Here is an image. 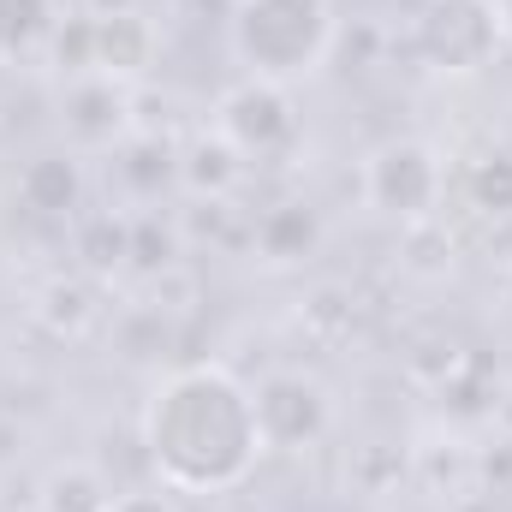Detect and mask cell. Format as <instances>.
Masks as SVG:
<instances>
[{
    "label": "cell",
    "instance_id": "obj_5",
    "mask_svg": "<svg viewBox=\"0 0 512 512\" xmlns=\"http://www.w3.org/2000/svg\"><path fill=\"white\" fill-rule=\"evenodd\" d=\"M256 405V435L262 453H304L334 429V399L328 387L304 370H274L262 387H251Z\"/></svg>",
    "mask_w": 512,
    "mask_h": 512
},
{
    "label": "cell",
    "instance_id": "obj_10",
    "mask_svg": "<svg viewBox=\"0 0 512 512\" xmlns=\"http://www.w3.org/2000/svg\"><path fill=\"white\" fill-rule=\"evenodd\" d=\"M251 245L262 262H274V268H286V262H304V256L322 245V221H316V209L310 203H274V209H262L251 227Z\"/></svg>",
    "mask_w": 512,
    "mask_h": 512
},
{
    "label": "cell",
    "instance_id": "obj_16",
    "mask_svg": "<svg viewBox=\"0 0 512 512\" xmlns=\"http://www.w3.org/2000/svg\"><path fill=\"white\" fill-rule=\"evenodd\" d=\"M471 197L483 215H512V155H483L471 167Z\"/></svg>",
    "mask_w": 512,
    "mask_h": 512
},
{
    "label": "cell",
    "instance_id": "obj_2",
    "mask_svg": "<svg viewBox=\"0 0 512 512\" xmlns=\"http://www.w3.org/2000/svg\"><path fill=\"white\" fill-rule=\"evenodd\" d=\"M227 42L251 78L298 84L328 66L340 42V18H334V0H239Z\"/></svg>",
    "mask_w": 512,
    "mask_h": 512
},
{
    "label": "cell",
    "instance_id": "obj_19",
    "mask_svg": "<svg viewBox=\"0 0 512 512\" xmlns=\"http://www.w3.org/2000/svg\"><path fill=\"white\" fill-rule=\"evenodd\" d=\"M233 6H239V0H233Z\"/></svg>",
    "mask_w": 512,
    "mask_h": 512
},
{
    "label": "cell",
    "instance_id": "obj_13",
    "mask_svg": "<svg viewBox=\"0 0 512 512\" xmlns=\"http://www.w3.org/2000/svg\"><path fill=\"white\" fill-rule=\"evenodd\" d=\"M48 36H54V0H0V60H18Z\"/></svg>",
    "mask_w": 512,
    "mask_h": 512
},
{
    "label": "cell",
    "instance_id": "obj_17",
    "mask_svg": "<svg viewBox=\"0 0 512 512\" xmlns=\"http://www.w3.org/2000/svg\"><path fill=\"white\" fill-rule=\"evenodd\" d=\"M108 512H179V507H173L161 489H131V495H114Z\"/></svg>",
    "mask_w": 512,
    "mask_h": 512
},
{
    "label": "cell",
    "instance_id": "obj_6",
    "mask_svg": "<svg viewBox=\"0 0 512 512\" xmlns=\"http://www.w3.org/2000/svg\"><path fill=\"white\" fill-rule=\"evenodd\" d=\"M215 131L256 161H274L298 143V108L286 96V84H268V78H245L221 96L215 108Z\"/></svg>",
    "mask_w": 512,
    "mask_h": 512
},
{
    "label": "cell",
    "instance_id": "obj_18",
    "mask_svg": "<svg viewBox=\"0 0 512 512\" xmlns=\"http://www.w3.org/2000/svg\"><path fill=\"white\" fill-rule=\"evenodd\" d=\"M495 6H501V36L512 42V0H495Z\"/></svg>",
    "mask_w": 512,
    "mask_h": 512
},
{
    "label": "cell",
    "instance_id": "obj_1",
    "mask_svg": "<svg viewBox=\"0 0 512 512\" xmlns=\"http://www.w3.org/2000/svg\"><path fill=\"white\" fill-rule=\"evenodd\" d=\"M143 447L167 489L221 495L245 483L262 453L251 387L221 364H191L167 376L143 411Z\"/></svg>",
    "mask_w": 512,
    "mask_h": 512
},
{
    "label": "cell",
    "instance_id": "obj_14",
    "mask_svg": "<svg viewBox=\"0 0 512 512\" xmlns=\"http://www.w3.org/2000/svg\"><path fill=\"white\" fill-rule=\"evenodd\" d=\"M42 322H48L54 334H84V328L96 322V292H90L84 280H54V286L42 292Z\"/></svg>",
    "mask_w": 512,
    "mask_h": 512
},
{
    "label": "cell",
    "instance_id": "obj_12",
    "mask_svg": "<svg viewBox=\"0 0 512 512\" xmlns=\"http://www.w3.org/2000/svg\"><path fill=\"white\" fill-rule=\"evenodd\" d=\"M108 501H114V489L90 465H60L42 483V512H108Z\"/></svg>",
    "mask_w": 512,
    "mask_h": 512
},
{
    "label": "cell",
    "instance_id": "obj_15",
    "mask_svg": "<svg viewBox=\"0 0 512 512\" xmlns=\"http://www.w3.org/2000/svg\"><path fill=\"white\" fill-rule=\"evenodd\" d=\"M54 66L72 72V78H90L96 72V18H66L54 24Z\"/></svg>",
    "mask_w": 512,
    "mask_h": 512
},
{
    "label": "cell",
    "instance_id": "obj_7",
    "mask_svg": "<svg viewBox=\"0 0 512 512\" xmlns=\"http://www.w3.org/2000/svg\"><path fill=\"white\" fill-rule=\"evenodd\" d=\"M96 18V78H114L131 84L155 66V48H161V30L149 12L120 6V12H90Z\"/></svg>",
    "mask_w": 512,
    "mask_h": 512
},
{
    "label": "cell",
    "instance_id": "obj_9",
    "mask_svg": "<svg viewBox=\"0 0 512 512\" xmlns=\"http://www.w3.org/2000/svg\"><path fill=\"white\" fill-rule=\"evenodd\" d=\"M18 203L30 215H48V221H72L78 203H84V173L72 155H36L24 173H18Z\"/></svg>",
    "mask_w": 512,
    "mask_h": 512
},
{
    "label": "cell",
    "instance_id": "obj_3",
    "mask_svg": "<svg viewBox=\"0 0 512 512\" xmlns=\"http://www.w3.org/2000/svg\"><path fill=\"white\" fill-rule=\"evenodd\" d=\"M441 191H447V167L423 137H387L364 161V203L399 227H429Z\"/></svg>",
    "mask_w": 512,
    "mask_h": 512
},
{
    "label": "cell",
    "instance_id": "obj_11",
    "mask_svg": "<svg viewBox=\"0 0 512 512\" xmlns=\"http://www.w3.org/2000/svg\"><path fill=\"white\" fill-rule=\"evenodd\" d=\"M179 173H185V185H191L197 197L221 203V197L245 179V155L215 131V137H197V143H191V155H185V167H179Z\"/></svg>",
    "mask_w": 512,
    "mask_h": 512
},
{
    "label": "cell",
    "instance_id": "obj_8",
    "mask_svg": "<svg viewBox=\"0 0 512 512\" xmlns=\"http://www.w3.org/2000/svg\"><path fill=\"white\" fill-rule=\"evenodd\" d=\"M66 131L84 143V149H96V143H114L120 131H126V84H114V78H72V90H66Z\"/></svg>",
    "mask_w": 512,
    "mask_h": 512
},
{
    "label": "cell",
    "instance_id": "obj_4",
    "mask_svg": "<svg viewBox=\"0 0 512 512\" xmlns=\"http://www.w3.org/2000/svg\"><path fill=\"white\" fill-rule=\"evenodd\" d=\"M501 6L495 0H423L417 12V54L435 72H483L501 54Z\"/></svg>",
    "mask_w": 512,
    "mask_h": 512
}]
</instances>
